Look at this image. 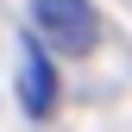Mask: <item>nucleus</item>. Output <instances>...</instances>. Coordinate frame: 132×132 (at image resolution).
Masks as SVG:
<instances>
[{"instance_id":"f257e3e1","label":"nucleus","mask_w":132,"mask_h":132,"mask_svg":"<svg viewBox=\"0 0 132 132\" xmlns=\"http://www.w3.org/2000/svg\"><path fill=\"white\" fill-rule=\"evenodd\" d=\"M31 25H38V38L51 44L63 57H88L94 44H101V13H94V0H31Z\"/></svg>"},{"instance_id":"f03ea898","label":"nucleus","mask_w":132,"mask_h":132,"mask_svg":"<svg viewBox=\"0 0 132 132\" xmlns=\"http://www.w3.org/2000/svg\"><path fill=\"white\" fill-rule=\"evenodd\" d=\"M19 107L31 120H51L57 113V69L44 57V44H19Z\"/></svg>"}]
</instances>
